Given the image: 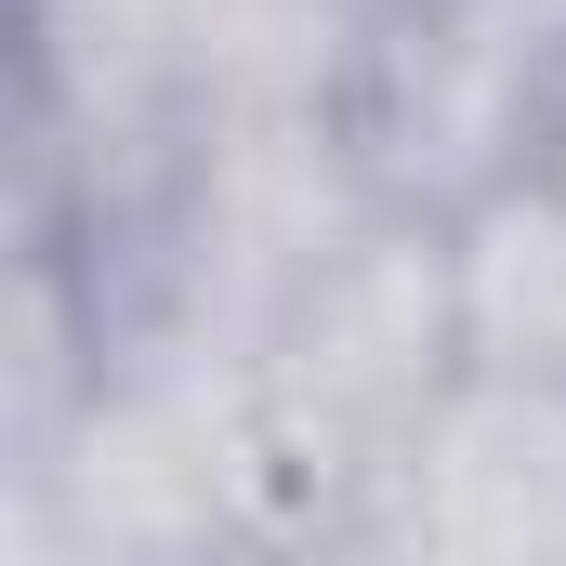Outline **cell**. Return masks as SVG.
I'll use <instances>...</instances> for the list:
<instances>
[{
  "label": "cell",
  "instance_id": "cell-1",
  "mask_svg": "<svg viewBox=\"0 0 566 566\" xmlns=\"http://www.w3.org/2000/svg\"><path fill=\"white\" fill-rule=\"evenodd\" d=\"M474 369V316H461V224L382 198L264 329L251 356V409L277 434V474L303 501V541H329V514L382 474V448L422 422L434 396Z\"/></svg>",
  "mask_w": 566,
  "mask_h": 566
},
{
  "label": "cell",
  "instance_id": "cell-2",
  "mask_svg": "<svg viewBox=\"0 0 566 566\" xmlns=\"http://www.w3.org/2000/svg\"><path fill=\"white\" fill-rule=\"evenodd\" d=\"M316 554H422V566H566V382L541 369H461L422 422L382 448V474L329 514Z\"/></svg>",
  "mask_w": 566,
  "mask_h": 566
},
{
  "label": "cell",
  "instance_id": "cell-3",
  "mask_svg": "<svg viewBox=\"0 0 566 566\" xmlns=\"http://www.w3.org/2000/svg\"><path fill=\"white\" fill-rule=\"evenodd\" d=\"M461 316L488 369H541L566 382V185L514 171L501 198L461 211Z\"/></svg>",
  "mask_w": 566,
  "mask_h": 566
},
{
  "label": "cell",
  "instance_id": "cell-4",
  "mask_svg": "<svg viewBox=\"0 0 566 566\" xmlns=\"http://www.w3.org/2000/svg\"><path fill=\"white\" fill-rule=\"evenodd\" d=\"M474 53H501L514 80H541V93H566V0H434Z\"/></svg>",
  "mask_w": 566,
  "mask_h": 566
},
{
  "label": "cell",
  "instance_id": "cell-5",
  "mask_svg": "<svg viewBox=\"0 0 566 566\" xmlns=\"http://www.w3.org/2000/svg\"><path fill=\"white\" fill-rule=\"evenodd\" d=\"M541 171H554V185H566V93H554V145H541Z\"/></svg>",
  "mask_w": 566,
  "mask_h": 566
}]
</instances>
